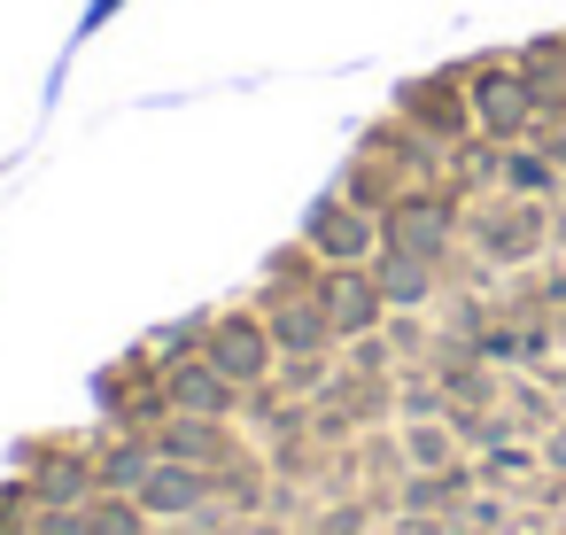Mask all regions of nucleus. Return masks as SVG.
<instances>
[{
	"label": "nucleus",
	"mask_w": 566,
	"mask_h": 535,
	"mask_svg": "<svg viewBox=\"0 0 566 535\" xmlns=\"http://www.w3.org/2000/svg\"><path fill=\"white\" fill-rule=\"evenodd\" d=\"M465 241L489 264H535L543 249H558V202L535 195H496V202H465Z\"/></svg>",
	"instance_id": "f257e3e1"
},
{
	"label": "nucleus",
	"mask_w": 566,
	"mask_h": 535,
	"mask_svg": "<svg viewBox=\"0 0 566 535\" xmlns=\"http://www.w3.org/2000/svg\"><path fill=\"white\" fill-rule=\"evenodd\" d=\"M458 78H465V102H473V133H481V140H496V148H512V140H535L543 109H535V86H527V71H520L512 55L465 63Z\"/></svg>",
	"instance_id": "f03ea898"
},
{
	"label": "nucleus",
	"mask_w": 566,
	"mask_h": 535,
	"mask_svg": "<svg viewBox=\"0 0 566 535\" xmlns=\"http://www.w3.org/2000/svg\"><path fill=\"white\" fill-rule=\"evenodd\" d=\"M202 357H210L233 388H264V380L280 373V342H272V326H264L256 303L210 311V326H202Z\"/></svg>",
	"instance_id": "7ed1b4c3"
},
{
	"label": "nucleus",
	"mask_w": 566,
	"mask_h": 535,
	"mask_svg": "<svg viewBox=\"0 0 566 535\" xmlns=\"http://www.w3.org/2000/svg\"><path fill=\"white\" fill-rule=\"evenodd\" d=\"M303 249L318 264H373L380 256V210L349 202V195H326L303 210Z\"/></svg>",
	"instance_id": "20e7f679"
},
{
	"label": "nucleus",
	"mask_w": 566,
	"mask_h": 535,
	"mask_svg": "<svg viewBox=\"0 0 566 535\" xmlns=\"http://www.w3.org/2000/svg\"><path fill=\"white\" fill-rule=\"evenodd\" d=\"M396 117H403L411 133L442 140V148H465V140H473V102H465V78H458V71L411 78V86L396 94Z\"/></svg>",
	"instance_id": "39448f33"
},
{
	"label": "nucleus",
	"mask_w": 566,
	"mask_h": 535,
	"mask_svg": "<svg viewBox=\"0 0 566 535\" xmlns=\"http://www.w3.org/2000/svg\"><path fill=\"white\" fill-rule=\"evenodd\" d=\"M318 303H326L334 342H357V334H380L388 326V295H380L373 264H326L318 272Z\"/></svg>",
	"instance_id": "423d86ee"
},
{
	"label": "nucleus",
	"mask_w": 566,
	"mask_h": 535,
	"mask_svg": "<svg viewBox=\"0 0 566 535\" xmlns=\"http://www.w3.org/2000/svg\"><path fill=\"white\" fill-rule=\"evenodd\" d=\"M164 403H171V411H195V419H241L249 388H233V380L195 349V357H164Z\"/></svg>",
	"instance_id": "0eeeda50"
},
{
	"label": "nucleus",
	"mask_w": 566,
	"mask_h": 535,
	"mask_svg": "<svg viewBox=\"0 0 566 535\" xmlns=\"http://www.w3.org/2000/svg\"><path fill=\"white\" fill-rule=\"evenodd\" d=\"M156 458H179V465H233L241 442H233V419H195V411H164L156 427H140Z\"/></svg>",
	"instance_id": "6e6552de"
},
{
	"label": "nucleus",
	"mask_w": 566,
	"mask_h": 535,
	"mask_svg": "<svg viewBox=\"0 0 566 535\" xmlns=\"http://www.w3.org/2000/svg\"><path fill=\"white\" fill-rule=\"evenodd\" d=\"M140 512L148 520H202L210 504H218V473L210 465H179V458H156L148 473H140Z\"/></svg>",
	"instance_id": "1a4fd4ad"
},
{
	"label": "nucleus",
	"mask_w": 566,
	"mask_h": 535,
	"mask_svg": "<svg viewBox=\"0 0 566 535\" xmlns=\"http://www.w3.org/2000/svg\"><path fill=\"white\" fill-rule=\"evenodd\" d=\"M373 280H380L388 311H427L434 287H442V264H427V256H411V249H380V256H373Z\"/></svg>",
	"instance_id": "9d476101"
},
{
	"label": "nucleus",
	"mask_w": 566,
	"mask_h": 535,
	"mask_svg": "<svg viewBox=\"0 0 566 535\" xmlns=\"http://www.w3.org/2000/svg\"><path fill=\"white\" fill-rule=\"evenodd\" d=\"M496 187L504 195H535V202H558V187H566V171L535 148V140H512V148H496Z\"/></svg>",
	"instance_id": "9b49d317"
},
{
	"label": "nucleus",
	"mask_w": 566,
	"mask_h": 535,
	"mask_svg": "<svg viewBox=\"0 0 566 535\" xmlns=\"http://www.w3.org/2000/svg\"><path fill=\"white\" fill-rule=\"evenodd\" d=\"M396 458H403L411 473H442V465H458V442H450V427H442V419H403Z\"/></svg>",
	"instance_id": "f8f14e48"
},
{
	"label": "nucleus",
	"mask_w": 566,
	"mask_h": 535,
	"mask_svg": "<svg viewBox=\"0 0 566 535\" xmlns=\"http://www.w3.org/2000/svg\"><path fill=\"white\" fill-rule=\"evenodd\" d=\"M86 520H94V535H148V512L125 489H94L86 496Z\"/></svg>",
	"instance_id": "ddd939ff"
},
{
	"label": "nucleus",
	"mask_w": 566,
	"mask_h": 535,
	"mask_svg": "<svg viewBox=\"0 0 566 535\" xmlns=\"http://www.w3.org/2000/svg\"><path fill=\"white\" fill-rule=\"evenodd\" d=\"M24 535H94V520H86V504H40L24 520Z\"/></svg>",
	"instance_id": "4468645a"
},
{
	"label": "nucleus",
	"mask_w": 566,
	"mask_h": 535,
	"mask_svg": "<svg viewBox=\"0 0 566 535\" xmlns=\"http://www.w3.org/2000/svg\"><path fill=\"white\" fill-rule=\"evenodd\" d=\"M558 249H566V210H558Z\"/></svg>",
	"instance_id": "2eb2a0df"
}]
</instances>
